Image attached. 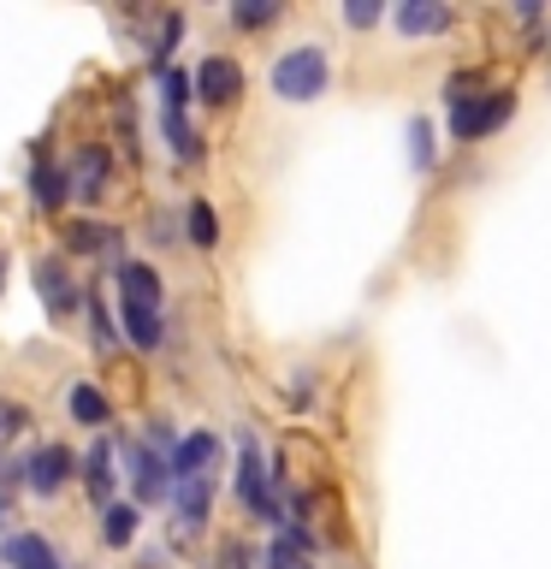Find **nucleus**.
<instances>
[{"instance_id": "1", "label": "nucleus", "mask_w": 551, "mask_h": 569, "mask_svg": "<svg viewBox=\"0 0 551 569\" xmlns=\"http://www.w3.org/2000/svg\"><path fill=\"white\" fill-rule=\"evenodd\" d=\"M119 320H124V338H131L137 350H160L167 320H160V273L149 261L119 267Z\"/></svg>"}, {"instance_id": "2", "label": "nucleus", "mask_w": 551, "mask_h": 569, "mask_svg": "<svg viewBox=\"0 0 551 569\" xmlns=\"http://www.w3.org/2000/svg\"><path fill=\"white\" fill-rule=\"evenodd\" d=\"M327 78H332V66H327V48L320 42H297L273 60V96L291 101V107L327 96Z\"/></svg>"}, {"instance_id": "3", "label": "nucleus", "mask_w": 551, "mask_h": 569, "mask_svg": "<svg viewBox=\"0 0 551 569\" xmlns=\"http://www.w3.org/2000/svg\"><path fill=\"white\" fill-rule=\"evenodd\" d=\"M515 113V96L510 89H492V96H474V101H462V107H451V137L457 142H474V137H487V131H498Z\"/></svg>"}, {"instance_id": "4", "label": "nucleus", "mask_w": 551, "mask_h": 569, "mask_svg": "<svg viewBox=\"0 0 551 569\" xmlns=\"http://www.w3.org/2000/svg\"><path fill=\"white\" fill-rule=\"evenodd\" d=\"M124 469H131V492L137 505H160V498H172V462L154 457L149 445H124Z\"/></svg>"}, {"instance_id": "5", "label": "nucleus", "mask_w": 551, "mask_h": 569, "mask_svg": "<svg viewBox=\"0 0 551 569\" xmlns=\"http://www.w3.org/2000/svg\"><path fill=\"white\" fill-rule=\"evenodd\" d=\"M71 469H78V462H71L66 445H36V451L18 462V480H24L36 498H53V492H60L66 480H71Z\"/></svg>"}, {"instance_id": "6", "label": "nucleus", "mask_w": 551, "mask_h": 569, "mask_svg": "<svg viewBox=\"0 0 551 569\" xmlns=\"http://www.w3.org/2000/svg\"><path fill=\"white\" fill-rule=\"evenodd\" d=\"M238 498H243V510L249 516H267V522H273L279 516V505H273V492H267V462H261V445L243 433V445H238Z\"/></svg>"}, {"instance_id": "7", "label": "nucleus", "mask_w": 551, "mask_h": 569, "mask_svg": "<svg viewBox=\"0 0 551 569\" xmlns=\"http://www.w3.org/2000/svg\"><path fill=\"white\" fill-rule=\"evenodd\" d=\"M36 284H42V302H48V315H53V320H66V315L83 302V291L71 284L66 256H42V261H36Z\"/></svg>"}, {"instance_id": "8", "label": "nucleus", "mask_w": 551, "mask_h": 569, "mask_svg": "<svg viewBox=\"0 0 551 569\" xmlns=\"http://www.w3.org/2000/svg\"><path fill=\"white\" fill-rule=\"evenodd\" d=\"M196 96H202L208 107H231L243 96V71L238 60H220V53H208L202 66H196Z\"/></svg>"}, {"instance_id": "9", "label": "nucleus", "mask_w": 551, "mask_h": 569, "mask_svg": "<svg viewBox=\"0 0 551 569\" xmlns=\"http://www.w3.org/2000/svg\"><path fill=\"white\" fill-rule=\"evenodd\" d=\"M71 196H78V202H101L107 196V149L89 142V149L71 160Z\"/></svg>"}, {"instance_id": "10", "label": "nucleus", "mask_w": 551, "mask_h": 569, "mask_svg": "<svg viewBox=\"0 0 551 569\" xmlns=\"http://www.w3.org/2000/svg\"><path fill=\"white\" fill-rule=\"evenodd\" d=\"M208 498H213V480H208V475H196V480H172V510H178V522H184L190 533L208 522Z\"/></svg>"}, {"instance_id": "11", "label": "nucleus", "mask_w": 551, "mask_h": 569, "mask_svg": "<svg viewBox=\"0 0 551 569\" xmlns=\"http://www.w3.org/2000/svg\"><path fill=\"white\" fill-rule=\"evenodd\" d=\"M398 30L403 36H444V30H451V7H439V0H403V7H398Z\"/></svg>"}, {"instance_id": "12", "label": "nucleus", "mask_w": 551, "mask_h": 569, "mask_svg": "<svg viewBox=\"0 0 551 569\" xmlns=\"http://www.w3.org/2000/svg\"><path fill=\"white\" fill-rule=\"evenodd\" d=\"M113 445L107 439H96L89 445V457H83V487H89V498H96V505H113Z\"/></svg>"}, {"instance_id": "13", "label": "nucleus", "mask_w": 551, "mask_h": 569, "mask_svg": "<svg viewBox=\"0 0 551 569\" xmlns=\"http://www.w3.org/2000/svg\"><path fill=\"white\" fill-rule=\"evenodd\" d=\"M0 558H7L12 569H60V558H53V546L42 540V533H7Z\"/></svg>"}, {"instance_id": "14", "label": "nucleus", "mask_w": 551, "mask_h": 569, "mask_svg": "<svg viewBox=\"0 0 551 569\" xmlns=\"http://www.w3.org/2000/svg\"><path fill=\"white\" fill-rule=\"evenodd\" d=\"M220 457V433H190L184 445H178V457H172V480H196V475H208V462Z\"/></svg>"}, {"instance_id": "15", "label": "nucleus", "mask_w": 551, "mask_h": 569, "mask_svg": "<svg viewBox=\"0 0 551 569\" xmlns=\"http://www.w3.org/2000/svg\"><path fill=\"white\" fill-rule=\"evenodd\" d=\"M66 409H71V416H78L83 427H107V416H113V409H107V398H101V391L89 386V380H78V386L66 391Z\"/></svg>"}, {"instance_id": "16", "label": "nucleus", "mask_w": 551, "mask_h": 569, "mask_svg": "<svg viewBox=\"0 0 551 569\" xmlns=\"http://www.w3.org/2000/svg\"><path fill=\"white\" fill-rule=\"evenodd\" d=\"M137 505H107V522H101V540L107 546H131L137 540Z\"/></svg>"}, {"instance_id": "17", "label": "nucleus", "mask_w": 551, "mask_h": 569, "mask_svg": "<svg viewBox=\"0 0 551 569\" xmlns=\"http://www.w3.org/2000/svg\"><path fill=\"white\" fill-rule=\"evenodd\" d=\"M71 196V172H60V167H36V202L42 208H60Z\"/></svg>"}, {"instance_id": "18", "label": "nucleus", "mask_w": 551, "mask_h": 569, "mask_svg": "<svg viewBox=\"0 0 551 569\" xmlns=\"http://www.w3.org/2000/svg\"><path fill=\"white\" fill-rule=\"evenodd\" d=\"M184 226H190V243H196V249H213V243H220V220H213L208 202H190Z\"/></svg>"}, {"instance_id": "19", "label": "nucleus", "mask_w": 551, "mask_h": 569, "mask_svg": "<svg viewBox=\"0 0 551 569\" xmlns=\"http://www.w3.org/2000/svg\"><path fill=\"white\" fill-rule=\"evenodd\" d=\"M160 131H167V142L178 149V160H196V142H202V137L184 124V113H160Z\"/></svg>"}, {"instance_id": "20", "label": "nucleus", "mask_w": 551, "mask_h": 569, "mask_svg": "<svg viewBox=\"0 0 551 569\" xmlns=\"http://www.w3.org/2000/svg\"><path fill=\"white\" fill-rule=\"evenodd\" d=\"M190 101V78L184 71H160V113H184Z\"/></svg>"}, {"instance_id": "21", "label": "nucleus", "mask_w": 551, "mask_h": 569, "mask_svg": "<svg viewBox=\"0 0 551 569\" xmlns=\"http://www.w3.org/2000/svg\"><path fill=\"white\" fill-rule=\"evenodd\" d=\"M231 18H238L243 30H261V24H273V18H279V7H273V0H243V7H231Z\"/></svg>"}, {"instance_id": "22", "label": "nucleus", "mask_w": 551, "mask_h": 569, "mask_svg": "<svg viewBox=\"0 0 551 569\" xmlns=\"http://www.w3.org/2000/svg\"><path fill=\"white\" fill-rule=\"evenodd\" d=\"M267 569H314L309 558H302V551L291 546V540H279L273 551H267Z\"/></svg>"}, {"instance_id": "23", "label": "nucleus", "mask_w": 551, "mask_h": 569, "mask_svg": "<svg viewBox=\"0 0 551 569\" xmlns=\"http://www.w3.org/2000/svg\"><path fill=\"white\" fill-rule=\"evenodd\" d=\"M101 238H113V231H101V226H71V231H66V243H71V249H83V256H96Z\"/></svg>"}, {"instance_id": "24", "label": "nucleus", "mask_w": 551, "mask_h": 569, "mask_svg": "<svg viewBox=\"0 0 551 569\" xmlns=\"http://www.w3.org/2000/svg\"><path fill=\"white\" fill-rule=\"evenodd\" d=\"M89 320H96V345H101V350H113L119 338H113V320H107V309H101V297H89Z\"/></svg>"}, {"instance_id": "25", "label": "nucleus", "mask_w": 551, "mask_h": 569, "mask_svg": "<svg viewBox=\"0 0 551 569\" xmlns=\"http://www.w3.org/2000/svg\"><path fill=\"white\" fill-rule=\"evenodd\" d=\"M18 427H24V409L0 398V445H12V439H18Z\"/></svg>"}, {"instance_id": "26", "label": "nucleus", "mask_w": 551, "mask_h": 569, "mask_svg": "<svg viewBox=\"0 0 551 569\" xmlns=\"http://www.w3.org/2000/svg\"><path fill=\"white\" fill-rule=\"evenodd\" d=\"M344 18H350L355 30H368V24H380V7H373V0H350V7H344Z\"/></svg>"}, {"instance_id": "27", "label": "nucleus", "mask_w": 551, "mask_h": 569, "mask_svg": "<svg viewBox=\"0 0 551 569\" xmlns=\"http://www.w3.org/2000/svg\"><path fill=\"white\" fill-rule=\"evenodd\" d=\"M0 273H7V261H0Z\"/></svg>"}]
</instances>
